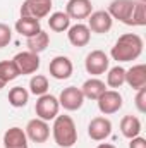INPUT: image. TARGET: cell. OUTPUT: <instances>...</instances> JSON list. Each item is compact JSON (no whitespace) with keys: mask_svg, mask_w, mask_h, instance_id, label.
<instances>
[{"mask_svg":"<svg viewBox=\"0 0 146 148\" xmlns=\"http://www.w3.org/2000/svg\"><path fill=\"white\" fill-rule=\"evenodd\" d=\"M143 47H145V43L139 35L124 33L113 43V47L110 50V57L117 62H132V60L139 59V55L143 53Z\"/></svg>","mask_w":146,"mask_h":148,"instance_id":"obj_1","label":"cell"},{"mask_svg":"<svg viewBox=\"0 0 146 148\" xmlns=\"http://www.w3.org/2000/svg\"><path fill=\"white\" fill-rule=\"evenodd\" d=\"M52 136L59 148H72L77 143V129L71 115H57L52 126Z\"/></svg>","mask_w":146,"mask_h":148,"instance_id":"obj_2","label":"cell"},{"mask_svg":"<svg viewBox=\"0 0 146 148\" xmlns=\"http://www.w3.org/2000/svg\"><path fill=\"white\" fill-rule=\"evenodd\" d=\"M35 112H36L38 119H43L46 122L53 121L59 115V112H60L59 98L55 95H50V93H45V95L38 97L36 105H35Z\"/></svg>","mask_w":146,"mask_h":148,"instance_id":"obj_3","label":"cell"},{"mask_svg":"<svg viewBox=\"0 0 146 148\" xmlns=\"http://www.w3.org/2000/svg\"><path fill=\"white\" fill-rule=\"evenodd\" d=\"M108 67H110V59L103 50H91L86 55L84 69H86V73L91 74L93 77H98V76L105 74L108 71Z\"/></svg>","mask_w":146,"mask_h":148,"instance_id":"obj_4","label":"cell"},{"mask_svg":"<svg viewBox=\"0 0 146 148\" xmlns=\"http://www.w3.org/2000/svg\"><path fill=\"white\" fill-rule=\"evenodd\" d=\"M57 98H59L60 107L67 112L79 110L83 107L84 100H86L83 97V93H81V88H77V86H67V88H64Z\"/></svg>","mask_w":146,"mask_h":148,"instance_id":"obj_5","label":"cell"},{"mask_svg":"<svg viewBox=\"0 0 146 148\" xmlns=\"http://www.w3.org/2000/svg\"><path fill=\"white\" fill-rule=\"evenodd\" d=\"M24 133H26L28 140L33 141V143H38V145L46 143V140L50 138V124L43 119L35 117V119L28 121V124L24 127Z\"/></svg>","mask_w":146,"mask_h":148,"instance_id":"obj_6","label":"cell"},{"mask_svg":"<svg viewBox=\"0 0 146 148\" xmlns=\"http://www.w3.org/2000/svg\"><path fill=\"white\" fill-rule=\"evenodd\" d=\"M136 0H112L108 5V12L112 19H117L127 26H131V16L134 10Z\"/></svg>","mask_w":146,"mask_h":148,"instance_id":"obj_7","label":"cell"},{"mask_svg":"<svg viewBox=\"0 0 146 148\" xmlns=\"http://www.w3.org/2000/svg\"><path fill=\"white\" fill-rule=\"evenodd\" d=\"M96 102H98V110L103 115H112L119 112L124 105V98L119 93V90H105V93Z\"/></svg>","mask_w":146,"mask_h":148,"instance_id":"obj_8","label":"cell"},{"mask_svg":"<svg viewBox=\"0 0 146 148\" xmlns=\"http://www.w3.org/2000/svg\"><path fill=\"white\" fill-rule=\"evenodd\" d=\"M112 134V121L105 115L93 117L88 124V136L93 141H105Z\"/></svg>","mask_w":146,"mask_h":148,"instance_id":"obj_9","label":"cell"},{"mask_svg":"<svg viewBox=\"0 0 146 148\" xmlns=\"http://www.w3.org/2000/svg\"><path fill=\"white\" fill-rule=\"evenodd\" d=\"M52 10V0L40 2V0H24L21 5V17H33V19H43L50 16Z\"/></svg>","mask_w":146,"mask_h":148,"instance_id":"obj_10","label":"cell"},{"mask_svg":"<svg viewBox=\"0 0 146 148\" xmlns=\"http://www.w3.org/2000/svg\"><path fill=\"white\" fill-rule=\"evenodd\" d=\"M74 66L72 60L65 55H57L50 60L48 64V73L53 79H59V81H64V79H69L72 76Z\"/></svg>","mask_w":146,"mask_h":148,"instance_id":"obj_11","label":"cell"},{"mask_svg":"<svg viewBox=\"0 0 146 148\" xmlns=\"http://www.w3.org/2000/svg\"><path fill=\"white\" fill-rule=\"evenodd\" d=\"M91 33H96V35H105L108 33L113 26V19L110 17V14L107 10H93L88 17V24Z\"/></svg>","mask_w":146,"mask_h":148,"instance_id":"obj_12","label":"cell"},{"mask_svg":"<svg viewBox=\"0 0 146 148\" xmlns=\"http://www.w3.org/2000/svg\"><path fill=\"white\" fill-rule=\"evenodd\" d=\"M14 64L17 66L19 69V74H35L40 69V55L38 53H33L29 50L26 52H19L14 55Z\"/></svg>","mask_w":146,"mask_h":148,"instance_id":"obj_13","label":"cell"},{"mask_svg":"<svg viewBox=\"0 0 146 148\" xmlns=\"http://www.w3.org/2000/svg\"><path fill=\"white\" fill-rule=\"evenodd\" d=\"M28 141H29V140H28L24 129L19 127V126L9 127V129L3 133V138H2L3 148H29V143H28Z\"/></svg>","mask_w":146,"mask_h":148,"instance_id":"obj_14","label":"cell"},{"mask_svg":"<svg viewBox=\"0 0 146 148\" xmlns=\"http://www.w3.org/2000/svg\"><path fill=\"white\" fill-rule=\"evenodd\" d=\"M91 12H93L91 0H69L67 5H65V14L71 19H76V21L88 19Z\"/></svg>","mask_w":146,"mask_h":148,"instance_id":"obj_15","label":"cell"},{"mask_svg":"<svg viewBox=\"0 0 146 148\" xmlns=\"http://www.w3.org/2000/svg\"><path fill=\"white\" fill-rule=\"evenodd\" d=\"M67 40L72 47H86L91 40V31L86 24L76 23L67 29Z\"/></svg>","mask_w":146,"mask_h":148,"instance_id":"obj_16","label":"cell"},{"mask_svg":"<svg viewBox=\"0 0 146 148\" xmlns=\"http://www.w3.org/2000/svg\"><path fill=\"white\" fill-rule=\"evenodd\" d=\"M105 90H108V88H107V84H105L100 77H89V79H86V81L83 83V86H81L83 97L88 98V100H95V102L105 93Z\"/></svg>","mask_w":146,"mask_h":148,"instance_id":"obj_17","label":"cell"},{"mask_svg":"<svg viewBox=\"0 0 146 148\" xmlns=\"http://www.w3.org/2000/svg\"><path fill=\"white\" fill-rule=\"evenodd\" d=\"M126 83L132 90H141L146 88V66L145 64H136L131 69H126Z\"/></svg>","mask_w":146,"mask_h":148,"instance_id":"obj_18","label":"cell"},{"mask_svg":"<svg viewBox=\"0 0 146 148\" xmlns=\"http://www.w3.org/2000/svg\"><path fill=\"white\" fill-rule=\"evenodd\" d=\"M141 129H143V126H141L139 117H136V115H124L120 119V133H122L124 138H127V140L136 138V136H139Z\"/></svg>","mask_w":146,"mask_h":148,"instance_id":"obj_19","label":"cell"},{"mask_svg":"<svg viewBox=\"0 0 146 148\" xmlns=\"http://www.w3.org/2000/svg\"><path fill=\"white\" fill-rule=\"evenodd\" d=\"M16 31L24 38H31L35 36L36 33L41 31V24L38 19H33V17H19L16 21Z\"/></svg>","mask_w":146,"mask_h":148,"instance_id":"obj_20","label":"cell"},{"mask_svg":"<svg viewBox=\"0 0 146 148\" xmlns=\"http://www.w3.org/2000/svg\"><path fill=\"white\" fill-rule=\"evenodd\" d=\"M48 45H50V35L46 33V31H40L36 33L35 36L31 38H26V47H28V50L29 52H33V53H41V52H45L46 48H48Z\"/></svg>","mask_w":146,"mask_h":148,"instance_id":"obj_21","label":"cell"},{"mask_svg":"<svg viewBox=\"0 0 146 148\" xmlns=\"http://www.w3.org/2000/svg\"><path fill=\"white\" fill-rule=\"evenodd\" d=\"M48 26L55 33H65L69 29V26H71V17L65 12H62V10L52 12L48 16Z\"/></svg>","mask_w":146,"mask_h":148,"instance_id":"obj_22","label":"cell"},{"mask_svg":"<svg viewBox=\"0 0 146 148\" xmlns=\"http://www.w3.org/2000/svg\"><path fill=\"white\" fill-rule=\"evenodd\" d=\"M7 98H9V103L14 109H23L29 102V91L26 88H23V86H14V88H10Z\"/></svg>","mask_w":146,"mask_h":148,"instance_id":"obj_23","label":"cell"},{"mask_svg":"<svg viewBox=\"0 0 146 148\" xmlns=\"http://www.w3.org/2000/svg\"><path fill=\"white\" fill-rule=\"evenodd\" d=\"M122 84H126V69L122 66H115L107 71V86L112 90H119Z\"/></svg>","mask_w":146,"mask_h":148,"instance_id":"obj_24","label":"cell"},{"mask_svg":"<svg viewBox=\"0 0 146 148\" xmlns=\"http://www.w3.org/2000/svg\"><path fill=\"white\" fill-rule=\"evenodd\" d=\"M48 77L43 74H33L29 79V93H33L35 97H41L45 93H48Z\"/></svg>","mask_w":146,"mask_h":148,"instance_id":"obj_25","label":"cell"},{"mask_svg":"<svg viewBox=\"0 0 146 148\" xmlns=\"http://www.w3.org/2000/svg\"><path fill=\"white\" fill-rule=\"evenodd\" d=\"M19 69L14 64V60H2L0 62V79L3 83H10L16 77H19Z\"/></svg>","mask_w":146,"mask_h":148,"instance_id":"obj_26","label":"cell"},{"mask_svg":"<svg viewBox=\"0 0 146 148\" xmlns=\"http://www.w3.org/2000/svg\"><path fill=\"white\" fill-rule=\"evenodd\" d=\"M131 26H146V5L141 0H136L134 10L131 16Z\"/></svg>","mask_w":146,"mask_h":148,"instance_id":"obj_27","label":"cell"},{"mask_svg":"<svg viewBox=\"0 0 146 148\" xmlns=\"http://www.w3.org/2000/svg\"><path fill=\"white\" fill-rule=\"evenodd\" d=\"M10 40H12V29L7 24L0 23V48L7 47L10 43Z\"/></svg>","mask_w":146,"mask_h":148,"instance_id":"obj_28","label":"cell"},{"mask_svg":"<svg viewBox=\"0 0 146 148\" xmlns=\"http://www.w3.org/2000/svg\"><path fill=\"white\" fill-rule=\"evenodd\" d=\"M134 105H136V109L141 112V114H145L146 112V88L138 90L136 98H134Z\"/></svg>","mask_w":146,"mask_h":148,"instance_id":"obj_29","label":"cell"},{"mask_svg":"<svg viewBox=\"0 0 146 148\" xmlns=\"http://www.w3.org/2000/svg\"><path fill=\"white\" fill-rule=\"evenodd\" d=\"M129 148H146V140L143 136H136L129 140Z\"/></svg>","mask_w":146,"mask_h":148,"instance_id":"obj_30","label":"cell"},{"mask_svg":"<svg viewBox=\"0 0 146 148\" xmlns=\"http://www.w3.org/2000/svg\"><path fill=\"white\" fill-rule=\"evenodd\" d=\"M96 148H115V145H112V143H100Z\"/></svg>","mask_w":146,"mask_h":148,"instance_id":"obj_31","label":"cell"},{"mask_svg":"<svg viewBox=\"0 0 146 148\" xmlns=\"http://www.w3.org/2000/svg\"><path fill=\"white\" fill-rule=\"evenodd\" d=\"M5 84H7V83H3V81L0 79V90H2V88H5Z\"/></svg>","mask_w":146,"mask_h":148,"instance_id":"obj_32","label":"cell"},{"mask_svg":"<svg viewBox=\"0 0 146 148\" xmlns=\"http://www.w3.org/2000/svg\"><path fill=\"white\" fill-rule=\"evenodd\" d=\"M40 2H48V0H40Z\"/></svg>","mask_w":146,"mask_h":148,"instance_id":"obj_33","label":"cell"}]
</instances>
